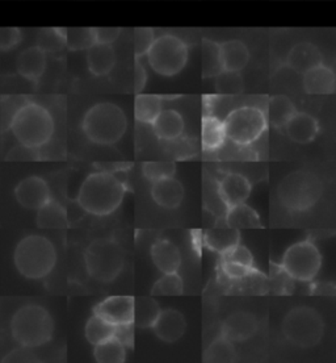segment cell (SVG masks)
<instances>
[{
    "label": "cell",
    "instance_id": "cell-1",
    "mask_svg": "<svg viewBox=\"0 0 336 363\" xmlns=\"http://www.w3.org/2000/svg\"><path fill=\"white\" fill-rule=\"evenodd\" d=\"M125 192V184L113 174L99 172L84 179L76 200L86 212L95 216H107L121 206Z\"/></svg>",
    "mask_w": 336,
    "mask_h": 363
},
{
    "label": "cell",
    "instance_id": "cell-2",
    "mask_svg": "<svg viewBox=\"0 0 336 363\" xmlns=\"http://www.w3.org/2000/svg\"><path fill=\"white\" fill-rule=\"evenodd\" d=\"M54 321L47 309L37 304L23 306L11 318V335L21 347L44 346L53 338Z\"/></svg>",
    "mask_w": 336,
    "mask_h": 363
},
{
    "label": "cell",
    "instance_id": "cell-3",
    "mask_svg": "<svg viewBox=\"0 0 336 363\" xmlns=\"http://www.w3.org/2000/svg\"><path fill=\"white\" fill-rule=\"evenodd\" d=\"M9 130H12L18 144L40 149L54 135V120L45 107L28 100L15 113Z\"/></svg>",
    "mask_w": 336,
    "mask_h": 363
},
{
    "label": "cell",
    "instance_id": "cell-4",
    "mask_svg": "<svg viewBox=\"0 0 336 363\" xmlns=\"http://www.w3.org/2000/svg\"><path fill=\"white\" fill-rule=\"evenodd\" d=\"M13 264L27 279H44L57 264V252L53 242L40 235H29L18 241L13 252Z\"/></svg>",
    "mask_w": 336,
    "mask_h": 363
},
{
    "label": "cell",
    "instance_id": "cell-5",
    "mask_svg": "<svg viewBox=\"0 0 336 363\" xmlns=\"http://www.w3.org/2000/svg\"><path fill=\"white\" fill-rule=\"evenodd\" d=\"M84 135L99 145H113L125 135L127 118L113 103H99L87 111L82 123Z\"/></svg>",
    "mask_w": 336,
    "mask_h": 363
},
{
    "label": "cell",
    "instance_id": "cell-6",
    "mask_svg": "<svg viewBox=\"0 0 336 363\" xmlns=\"http://www.w3.org/2000/svg\"><path fill=\"white\" fill-rule=\"evenodd\" d=\"M322 192V182L315 174L294 172L280 182L277 196L285 208L291 212H303L318 203Z\"/></svg>",
    "mask_w": 336,
    "mask_h": 363
},
{
    "label": "cell",
    "instance_id": "cell-7",
    "mask_svg": "<svg viewBox=\"0 0 336 363\" xmlns=\"http://www.w3.org/2000/svg\"><path fill=\"white\" fill-rule=\"evenodd\" d=\"M87 272L93 279L110 283L122 272L125 253L118 242L110 238H98L92 241L84 253Z\"/></svg>",
    "mask_w": 336,
    "mask_h": 363
},
{
    "label": "cell",
    "instance_id": "cell-8",
    "mask_svg": "<svg viewBox=\"0 0 336 363\" xmlns=\"http://www.w3.org/2000/svg\"><path fill=\"white\" fill-rule=\"evenodd\" d=\"M282 333L293 345L310 349L320 342L325 333V323L315 309L297 307L284 318Z\"/></svg>",
    "mask_w": 336,
    "mask_h": 363
},
{
    "label": "cell",
    "instance_id": "cell-9",
    "mask_svg": "<svg viewBox=\"0 0 336 363\" xmlns=\"http://www.w3.org/2000/svg\"><path fill=\"white\" fill-rule=\"evenodd\" d=\"M147 60L155 73L173 77L182 72L188 61V46L178 36L163 35L155 38L147 52Z\"/></svg>",
    "mask_w": 336,
    "mask_h": 363
},
{
    "label": "cell",
    "instance_id": "cell-10",
    "mask_svg": "<svg viewBox=\"0 0 336 363\" xmlns=\"http://www.w3.org/2000/svg\"><path fill=\"white\" fill-rule=\"evenodd\" d=\"M224 125L226 138L236 145L245 146L263 135L268 127V120L262 109L239 107L227 115Z\"/></svg>",
    "mask_w": 336,
    "mask_h": 363
},
{
    "label": "cell",
    "instance_id": "cell-11",
    "mask_svg": "<svg viewBox=\"0 0 336 363\" xmlns=\"http://www.w3.org/2000/svg\"><path fill=\"white\" fill-rule=\"evenodd\" d=\"M280 264L293 279L310 281L318 275L322 257L315 244L305 240L291 245L285 252Z\"/></svg>",
    "mask_w": 336,
    "mask_h": 363
},
{
    "label": "cell",
    "instance_id": "cell-12",
    "mask_svg": "<svg viewBox=\"0 0 336 363\" xmlns=\"http://www.w3.org/2000/svg\"><path fill=\"white\" fill-rule=\"evenodd\" d=\"M15 198L21 207L37 211L50 200L52 195L45 179L32 175L18 182V186L15 187Z\"/></svg>",
    "mask_w": 336,
    "mask_h": 363
},
{
    "label": "cell",
    "instance_id": "cell-13",
    "mask_svg": "<svg viewBox=\"0 0 336 363\" xmlns=\"http://www.w3.org/2000/svg\"><path fill=\"white\" fill-rule=\"evenodd\" d=\"M133 309L134 298L133 296H110L103 300L100 304L95 307L93 313L99 315L113 325L133 323Z\"/></svg>",
    "mask_w": 336,
    "mask_h": 363
},
{
    "label": "cell",
    "instance_id": "cell-14",
    "mask_svg": "<svg viewBox=\"0 0 336 363\" xmlns=\"http://www.w3.org/2000/svg\"><path fill=\"white\" fill-rule=\"evenodd\" d=\"M257 320L248 312H236L227 316L221 327V335L231 342H243L254 336Z\"/></svg>",
    "mask_w": 336,
    "mask_h": 363
},
{
    "label": "cell",
    "instance_id": "cell-15",
    "mask_svg": "<svg viewBox=\"0 0 336 363\" xmlns=\"http://www.w3.org/2000/svg\"><path fill=\"white\" fill-rule=\"evenodd\" d=\"M219 198L228 208L245 203L251 194V183L242 174H227L219 182Z\"/></svg>",
    "mask_w": 336,
    "mask_h": 363
},
{
    "label": "cell",
    "instance_id": "cell-16",
    "mask_svg": "<svg viewBox=\"0 0 336 363\" xmlns=\"http://www.w3.org/2000/svg\"><path fill=\"white\" fill-rule=\"evenodd\" d=\"M187 328L185 318L176 309L161 311L159 316L153 325L155 335L164 342H176L182 338Z\"/></svg>",
    "mask_w": 336,
    "mask_h": 363
},
{
    "label": "cell",
    "instance_id": "cell-17",
    "mask_svg": "<svg viewBox=\"0 0 336 363\" xmlns=\"http://www.w3.org/2000/svg\"><path fill=\"white\" fill-rule=\"evenodd\" d=\"M45 69L46 53L37 45L23 50L16 60L18 73L29 82L38 83Z\"/></svg>",
    "mask_w": 336,
    "mask_h": 363
},
{
    "label": "cell",
    "instance_id": "cell-18",
    "mask_svg": "<svg viewBox=\"0 0 336 363\" xmlns=\"http://www.w3.org/2000/svg\"><path fill=\"white\" fill-rule=\"evenodd\" d=\"M151 196L155 203L167 209L178 208L184 199V187L173 177L153 182Z\"/></svg>",
    "mask_w": 336,
    "mask_h": 363
},
{
    "label": "cell",
    "instance_id": "cell-19",
    "mask_svg": "<svg viewBox=\"0 0 336 363\" xmlns=\"http://www.w3.org/2000/svg\"><path fill=\"white\" fill-rule=\"evenodd\" d=\"M323 62V57L317 46L311 43H300L293 46L286 58V64L297 73L303 74Z\"/></svg>",
    "mask_w": 336,
    "mask_h": 363
},
{
    "label": "cell",
    "instance_id": "cell-20",
    "mask_svg": "<svg viewBox=\"0 0 336 363\" xmlns=\"http://www.w3.org/2000/svg\"><path fill=\"white\" fill-rule=\"evenodd\" d=\"M336 81L334 72L319 65L303 74V89L310 95H330L335 92Z\"/></svg>",
    "mask_w": 336,
    "mask_h": 363
},
{
    "label": "cell",
    "instance_id": "cell-21",
    "mask_svg": "<svg viewBox=\"0 0 336 363\" xmlns=\"http://www.w3.org/2000/svg\"><path fill=\"white\" fill-rule=\"evenodd\" d=\"M151 258L159 272H178L182 266V253L170 240H159L151 247Z\"/></svg>",
    "mask_w": 336,
    "mask_h": 363
},
{
    "label": "cell",
    "instance_id": "cell-22",
    "mask_svg": "<svg viewBox=\"0 0 336 363\" xmlns=\"http://www.w3.org/2000/svg\"><path fill=\"white\" fill-rule=\"evenodd\" d=\"M285 128L289 138L297 144H309L319 132L318 121L305 112H296Z\"/></svg>",
    "mask_w": 336,
    "mask_h": 363
},
{
    "label": "cell",
    "instance_id": "cell-23",
    "mask_svg": "<svg viewBox=\"0 0 336 363\" xmlns=\"http://www.w3.org/2000/svg\"><path fill=\"white\" fill-rule=\"evenodd\" d=\"M151 125L155 136L163 141L178 140L184 133L183 116L178 111L173 109H162Z\"/></svg>",
    "mask_w": 336,
    "mask_h": 363
},
{
    "label": "cell",
    "instance_id": "cell-24",
    "mask_svg": "<svg viewBox=\"0 0 336 363\" xmlns=\"http://www.w3.org/2000/svg\"><path fill=\"white\" fill-rule=\"evenodd\" d=\"M219 52L222 67L226 72H241L248 64L250 52L245 43L241 40H228L221 43Z\"/></svg>",
    "mask_w": 336,
    "mask_h": 363
},
{
    "label": "cell",
    "instance_id": "cell-25",
    "mask_svg": "<svg viewBox=\"0 0 336 363\" xmlns=\"http://www.w3.org/2000/svg\"><path fill=\"white\" fill-rule=\"evenodd\" d=\"M88 69L93 75L103 77L112 72L116 65V53L112 45L95 43L87 53Z\"/></svg>",
    "mask_w": 336,
    "mask_h": 363
},
{
    "label": "cell",
    "instance_id": "cell-26",
    "mask_svg": "<svg viewBox=\"0 0 336 363\" xmlns=\"http://www.w3.org/2000/svg\"><path fill=\"white\" fill-rule=\"evenodd\" d=\"M241 241V235L233 228H213L204 233L205 246L219 255L226 253L231 247L238 245Z\"/></svg>",
    "mask_w": 336,
    "mask_h": 363
},
{
    "label": "cell",
    "instance_id": "cell-27",
    "mask_svg": "<svg viewBox=\"0 0 336 363\" xmlns=\"http://www.w3.org/2000/svg\"><path fill=\"white\" fill-rule=\"evenodd\" d=\"M226 133L224 121L213 115H205L202 118L201 128V145L205 152L217 150L225 144Z\"/></svg>",
    "mask_w": 336,
    "mask_h": 363
},
{
    "label": "cell",
    "instance_id": "cell-28",
    "mask_svg": "<svg viewBox=\"0 0 336 363\" xmlns=\"http://www.w3.org/2000/svg\"><path fill=\"white\" fill-rule=\"evenodd\" d=\"M36 223L42 229H64L69 224L67 212L59 201L50 198L41 208L37 209Z\"/></svg>",
    "mask_w": 336,
    "mask_h": 363
},
{
    "label": "cell",
    "instance_id": "cell-29",
    "mask_svg": "<svg viewBox=\"0 0 336 363\" xmlns=\"http://www.w3.org/2000/svg\"><path fill=\"white\" fill-rule=\"evenodd\" d=\"M225 223H226V227L233 228L236 230L262 228L259 215L256 213L254 208H251L245 203H241V204H236L233 207H228Z\"/></svg>",
    "mask_w": 336,
    "mask_h": 363
},
{
    "label": "cell",
    "instance_id": "cell-30",
    "mask_svg": "<svg viewBox=\"0 0 336 363\" xmlns=\"http://www.w3.org/2000/svg\"><path fill=\"white\" fill-rule=\"evenodd\" d=\"M161 307L156 300L150 296L134 298V309H133V324L139 329L153 328L156 318L161 313Z\"/></svg>",
    "mask_w": 336,
    "mask_h": 363
},
{
    "label": "cell",
    "instance_id": "cell-31",
    "mask_svg": "<svg viewBox=\"0 0 336 363\" xmlns=\"http://www.w3.org/2000/svg\"><path fill=\"white\" fill-rule=\"evenodd\" d=\"M297 109L294 107L293 101L285 95H274L268 103V120L273 127L277 129L285 128L289 123Z\"/></svg>",
    "mask_w": 336,
    "mask_h": 363
},
{
    "label": "cell",
    "instance_id": "cell-32",
    "mask_svg": "<svg viewBox=\"0 0 336 363\" xmlns=\"http://www.w3.org/2000/svg\"><path fill=\"white\" fill-rule=\"evenodd\" d=\"M163 98L159 95L137 94L134 100V116L139 123L153 124L162 111Z\"/></svg>",
    "mask_w": 336,
    "mask_h": 363
},
{
    "label": "cell",
    "instance_id": "cell-33",
    "mask_svg": "<svg viewBox=\"0 0 336 363\" xmlns=\"http://www.w3.org/2000/svg\"><path fill=\"white\" fill-rule=\"evenodd\" d=\"M221 72H224V67L221 61L219 43H216L209 38H204L202 40V77L204 78L217 77Z\"/></svg>",
    "mask_w": 336,
    "mask_h": 363
},
{
    "label": "cell",
    "instance_id": "cell-34",
    "mask_svg": "<svg viewBox=\"0 0 336 363\" xmlns=\"http://www.w3.org/2000/svg\"><path fill=\"white\" fill-rule=\"evenodd\" d=\"M115 328L116 325L110 324L99 315L93 313V316H91L86 324L84 335L87 341L95 346L112 338L115 335Z\"/></svg>",
    "mask_w": 336,
    "mask_h": 363
},
{
    "label": "cell",
    "instance_id": "cell-35",
    "mask_svg": "<svg viewBox=\"0 0 336 363\" xmlns=\"http://www.w3.org/2000/svg\"><path fill=\"white\" fill-rule=\"evenodd\" d=\"M95 361L99 363H122L127 359L125 347L115 337L95 345Z\"/></svg>",
    "mask_w": 336,
    "mask_h": 363
},
{
    "label": "cell",
    "instance_id": "cell-36",
    "mask_svg": "<svg viewBox=\"0 0 336 363\" xmlns=\"http://www.w3.org/2000/svg\"><path fill=\"white\" fill-rule=\"evenodd\" d=\"M236 359V347L225 337L214 340L204 354V362L226 363Z\"/></svg>",
    "mask_w": 336,
    "mask_h": 363
},
{
    "label": "cell",
    "instance_id": "cell-37",
    "mask_svg": "<svg viewBox=\"0 0 336 363\" xmlns=\"http://www.w3.org/2000/svg\"><path fill=\"white\" fill-rule=\"evenodd\" d=\"M184 292V283L178 272H167L155 281L151 295L159 296H179Z\"/></svg>",
    "mask_w": 336,
    "mask_h": 363
},
{
    "label": "cell",
    "instance_id": "cell-38",
    "mask_svg": "<svg viewBox=\"0 0 336 363\" xmlns=\"http://www.w3.org/2000/svg\"><path fill=\"white\" fill-rule=\"evenodd\" d=\"M66 45L70 50H88L96 41L92 28H70L66 29Z\"/></svg>",
    "mask_w": 336,
    "mask_h": 363
},
{
    "label": "cell",
    "instance_id": "cell-39",
    "mask_svg": "<svg viewBox=\"0 0 336 363\" xmlns=\"http://www.w3.org/2000/svg\"><path fill=\"white\" fill-rule=\"evenodd\" d=\"M216 78V91L219 95L234 96L243 91V78L239 72H221Z\"/></svg>",
    "mask_w": 336,
    "mask_h": 363
},
{
    "label": "cell",
    "instance_id": "cell-40",
    "mask_svg": "<svg viewBox=\"0 0 336 363\" xmlns=\"http://www.w3.org/2000/svg\"><path fill=\"white\" fill-rule=\"evenodd\" d=\"M64 36H66V29H61V28L42 29L37 36V46L41 48L45 53L59 52L66 45Z\"/></svg>",
    "mask_w": 336,
    "mask_h": 363
},
{
    "label": "cell",
    "instance_id": "cell-41",
    "mask_svg": "<svg viewBox=\"0 0 336 363\" xmlns=\"http://www.w3.org/2000/svg\"><path fill=\"white\" fill-rule=\"evenodd\" d=\"M28 99L23 95H9V96H3L1 98V130H9L11 121L15 116V113L18 112L20 107L27 103Z\"/></svg>",
    "mask_w": 336,
    "mask_h": 363
},
{
    "label": "cell",
    "instance_id": "cell-42",
    "mask_svg": "<svg viewBox=\"0 0 336 363\" xmlns=\"http://www.w3.org/2000/svg\"><path fill=\"white\" fill-rule=\"evenodd\" d=\"M142 173L147 181L153 182L173 177L176 173V164L171 161L167 162H145L142 166Z\"/></svg>",
    "mask_w": 336,
    "mask_h": 363
},
{
    "label": "cell",
    "instance_id": "cell-43",
    "mask_svg": "<svg viewBox=\"0 0 336 363\" xmlns=\"http://www.w3.org/2000/svg\"><path fill=\"white\" fill-rule=\"evenodd\" d=\"M294 281L282 264H271V286L274 294H289L291 281Z\"/></svg>",
    "mask_w": 336,
    "mask_h": 363
},
{
    "label": "cell",
    "instance_id": "cell-44",
    "mask_svg": "<svg viewBox=\"0 0 336 363\" xmlns=\"http://www.w3.org/2000/svg\"><path fill=\"white\" fill-rule=\"evenodd\" d=\"M155 40L153 28H136L134 29V55L137 58L147 55L149 49L153 45Z\"/></svg>",
    "mask_w": 336,
    "mask_h": 363
},
{
    "label": "cell",
    "instance_id": "cell-45",
    "mask_svg": "<svg viewBox=\"0 0 336 363\" xmlns=\"http://www.w3.org/2000/svg\"><path fill=\"white\" fill-rule=\"evenodd\" d=\"M221 259L243 264L247 267H255L254 257L251 255V252L245 246L241 245V244L231 247L230 250H227L226 253L221 255Z\"/></svg>",
    "mask_w": 336,
    "mask_h": 363
},
{
    "label": "cell",
    "instance_id": "cell-46",
    "mask_svg": "<svg viewBox=\"0 0 336 363\" xmlns=\"http://www.w3.org/2000/svg\"><path fill=\"white\" fill-rule=\"evenodd\" d=\"M221 269L222 272L226 275L227 278L233 281H242L254 274H257L255 267H247L243 264H236V262H228L221 259Z\"/></svg>",
    "mask_w": 336,
    "mask_h": 363
},
{
    "label": "cell",
    "instance_id": "cell-47",
    "mask_svg": "<svg viewBox=\"0 0 336 363\" xmlns=\"http://www.w3.org/2000/svg\"><path fill=\"white\" fill-rule=\"evenodd\" d=\"M113 337L117 340L121 345L125 349H133L134 346V324H120L115 328V335Z\"/></svg>",
    "mask_w": 336,
    "mask_h": 363
},
{
    "label": "cell",
    "instance_id": "cell-48",
    "mask_svg": "<svg viewBox=\"0 0 336 363\" xmlns=\"http://www.w3.org/2000/svg\"><path fill=\"white\" fill-rule=\"evenodd\" d=\"M95 41L98 44L112 45L121 35V28H92Z\"/></svg>",
    "mask_w": 336,
    "mask_h": 363
},
{
    "label": "cell",
    "instance_id": "cell-49",
    "mask_svg": "<svg viewBox=\"0 0 336 363\" xmlns=\"http://www.w3.org/2000/svg\"><path fill=\"white\" fill-rule=\"evenodd\" d=\"M21 38L18 28H7L0 32V48L1 50H9L13 46L18 45Z\"/></svg>",
    "mask_w": 336,
    "mask_h": 363
},
{
    "label": "cell",
    "instance_id": "cell-50",
    "mask_svg": "<svg viewBox=\"0 0 336 363\" xmlns=\"http://www.w3.org/2000/svg\"><path fill=\"white\" fill-rule=\"evenodd\" d=\"M38 149H32V147H28L25 145L15 146L9 150L8 155H7V160H18V161H25V160H36L38 158V153H37Z\"/></svg>",
    "mask_w": 336,
    "mask_h": 363
},
{
    "label": "cell",
    "instance_id": "cell-51",
    "mask_svg": "<svg viewBox=\"0 0 336 363\" xmlns=\"http://www.w3.org/2000/svg\"><path fill=\"white\" fill-rule=\"evenodd\" d=\"M146 82H147V73H146L145 67L137 58L136 66H134V92L141 94L145 89Z\"/></svg>",
    "mask_w": 336,
    "mask_h": 363
},
{
    "label": "cell",
    "instance_id": "cell-52",
    "mask_svg": "<svg viewBox=\"0 0 336 363\" xmlns=\"http://www.w3.org/2000/svg\"><path fill=\"white\" fill-rule=\"evenodd\" d=\"M96 167H99V170L100 172H104V173H110L113 174L115 172H124V170H127L132 164H110V162H107V164H103V162H99V164H95Z\"/></svg>",
    "mask_w": 336,
    "mask_h": 363
}]
</instances>
